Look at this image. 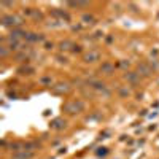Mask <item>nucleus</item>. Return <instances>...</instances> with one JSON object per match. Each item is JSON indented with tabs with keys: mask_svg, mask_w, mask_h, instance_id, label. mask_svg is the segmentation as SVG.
I'll list each match as a JSON object with an SVG mask.
<instances>
[{
	"mask_svg": "<svg viewBox=\"0 0 159 159\" xmlns=\"http://www.w3.org/2000/svg\"><path fill=\"white\" fill-rule=\"evenodd\" d=\"M34 156V153H25V150L22 151V153H19V154H16V156H13V159H30Z\"/></svg>",
	"mask_w": 159,
	"mask_h": 159,
	"instance_id": "obj_5",
	"label": "nucleus"
},
{
	"mask_svg": "<svg viewBox=\"0 0 159 159\" xmlns=\"http://www.w3.org/2000/svg\"><path fill=\"white\" fill-rule=\"evenodd\" d=\"M22 35V32H19V30H15V32H11V37L13 38H19Z\"/></svg>",
	"mask_w": 159,
	"mask_h": 159,
	"instance_id": "obj_7",
	"label": "nucleus"
},
{
	"mask_svg": "<svg viewBox=\"0 0 159 159\" xmlns=\"http://www.w3.org/2000/svg\"><path fill=\"white\" fill-rule=\"evenodd\" d=\"M59 86H61V88H54V92H62V91L65 92V91H69V84H65V83L62 84V83H61Z\"/></svg>",
	"mask_w": 159,
	"mask_h": 159,
	"instance_id": "obj_6",
	"label": "nucleus"
},
{
	"mask_svg": "<svg viewBox=\"0 0 159 159\" xmlns=\"http://www.w3.org/2000/svg\"><path fill=\"white\" fill-rule=\"evenodd\" d=\"M51 127H54V129H62V127H65V121H64V119H54V121L51 123Z\"/></svg>",
	"mask_w": 159,
	"mask_h": 159,
	"instance_id": "obj_4",
	"label": "nucleus"
},
{
	"mask_svg": "<svg viewBox=\"0 0 159 159\" xmlns=\"http://www.w3.org/2000/svg\"><path fill=\"white\" fill-rule=\"evenodd\" d=\"M99 57H100L99 52L91 51V52H88V54L84 56V62H96V61H99Z\"/></svg>",
	"mask_w": 159,
	"mask_h": 159,
	"instance_id": "obj_3",
	"label": "nucleus"
},
{
	"mask_svg": "<svg viewBox=\"0 0 159 159\" xmlns=\"http://www.w3.org/2000/svg\"><path fill=\"white\" fill-rule=\"evenodd\" d=\"M83 102H80V100H72V102H69L67 105H65V111L67 113H70V115H75V113H80L83 110Z\"/></svg>",
	"mask_w": 159,
	"mask_h": 159,
	"instance_id": "obj_1",
	"label": "nucleus"
},
{
	"mask_svg": "<svg viewBox=\"0 0 159 159\" xmlns=\"http://www.w3.org/2000/svg\"><path fill=\"white\" fill-rule=\"evenodd\" d=\"M2 22H3V25H19L21 19L18 16H3Z\"/></svg>",
	"mask_w": 159,
	"mask_h": 159,
	"instance_id": "obj_2",
	"label": "nucleus"
}]
</instances>
